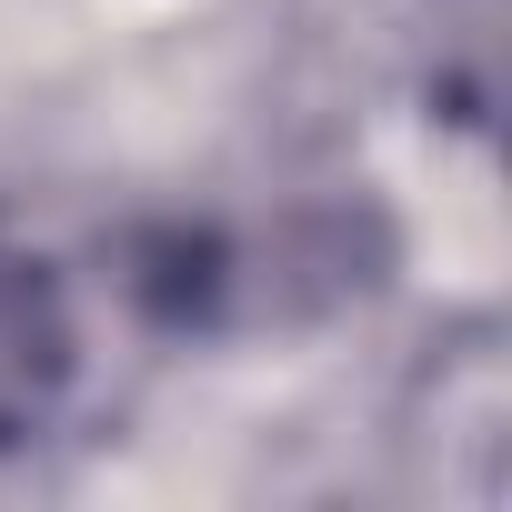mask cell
I'll list each match as a JSON object with an SVG mask.
<instances>
[{
    "label": "cell",
    "mask_w": 512,
    "mask_h": 512,
    "mask_svg": "<svg viewBox=\"0 0 512 512\" xmlns=\"http://www.w3.org/2000/svg\"><path fill=\"white\" fill-rule=\"evenodd\" d=\"M71 362H81V332H71V302H61L51 262L0 231V452L31 442L61 412Z\"/></svg>",
    "instance_id": "6da1fadb"
}]
</instances>
